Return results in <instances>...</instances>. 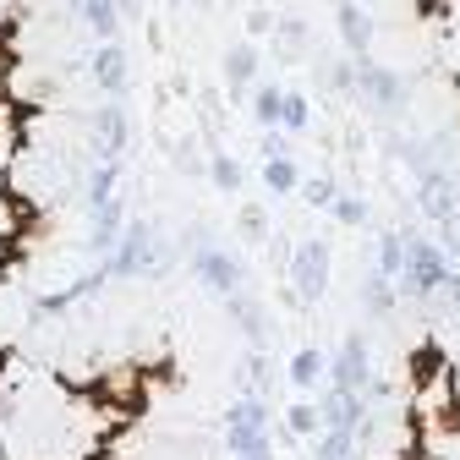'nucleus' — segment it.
<instances>
[{
  "label": "nucleus",
  "mask_w": 460,
  "mask_h": 460,
  "mask_svg": "<svg viewBox=\"0 0 460 460\" xmlns=\"http://www.w3.org/2000/svg\"><path fill=\"white\" fill-rule=\"evenodd\" d=\"M93 137H99V159H121V143H127V115H121V104H104L93 115Z\"/></svg>",
  "instance_id": "11"
},
{
  "label": "nucleus",
  "mask_w": 460,
  "mask_h": 460,
  "mask_svg": "<svg viewBox=\"0 0 460 460\" xmlns=\"http://www.w3.org/2000/svg\"><path fill=\"white\" fill-rule=\"evenodd\" d=\"M279 99H285V88H252V115H258V121L263 127H279Z\"/></svg>",
  "instance_id": "23"
},
{
  "label": "nucleus",
  "mask_w": 460,
  "mask_h": 460,
  "mask_svg": "<svg viewBox=\"0 0 460 460\" xmlns=\"http://www.w3.org/2000/svg\"><path fill=\"white\" fill-rule=\"evenodd\" d=\"M285 373H291V384H296V389H313V384L329 373V362H323V351H296Z\"/></svg>",
  "instance_id": "19"
},
{
  "label": "nucleus",
  "mask_w": 460,
  "mask_h": 460,
  "mask_svg": "<svg viewBox=\"0 0 460 460\" xmlns=\"http://www.w3.org/2000/svg\"><path fill=\"white\" fill-rule=\"evenodd\" d=\"M340 39H345V49H351L357 61H367V49H373V17L357 6V0H340Z\"/></svg>",
  "instance_id": "9"
},
{
  "label": "nucleus",
  "mask_w": 460,
  "mask_h": 460,
  "mask_svg": "<svg viewBox=\"0 0 460 460\" xmlns=\"http://www.w3.org/2000/svg\"><path fill=\"white\" fill-rule=\"evenodd\" d=\"M236 225H242V236H247V242H263V236H269V208H263V203H242Z\"/></svg>",
  "instance_id": "25"
},
{
  "label": "nucleus",
  "mask_w": 460,
  "mask_h": 460,
  "mask_svg": "<svg viewBox=\"0 0 460 460\" xmlns=\"http://www.w3.org/2000/svg\"><path fill=\"white\" fill-rule=\"evenodd\" d=\"M252 77H258V49H252V44H230V49H225V83L236 88V93H247Z\"/></svg>",
  "instance_id": "13"
},
{
  "label": "nucleus",
  "mask_w": 460,
  "mask_h": 460,
  "mask_svg": "<svg viewBox=\"0 0 460 460\" xmlns=\"http://www.w3.org/2000/svg\"><path fill=\"white\" fill-rule=\"evenodd\" d=\"M351 449H357V433L323 428V438H318V460H351Z\"/></svg>",
  "instance_id": "21"
},
{
  "label": "nucleus",
  "mask_w": 460,
  "mask_h": 460,
  "mask_svg": "<svg viewBox=\"0 0 460 460\" xmlns=\"http://www.w3.org/2000/svg\"><path fill=\"white\" fill-rule=\"evenodd\" d=\"M438 367H444V351H438V345H422V351L411 357V378H417V384H428Z\"/></svg>",
  "instance_id": "30"
},
{
  "label": "nucleus",
  "mask_w": 460,
  "mask_h": 460,
  "mask_svg": "<svg viewBox=\"0 0 460 460\" xmlns=\"http://www.w3.org/2000/svg\"><path fill=\"white\" fill-rule=\"evenodd\" d=\"M285 154H291L285 132H279V127H269V132H263V159H285Z\"/></svg>",
  "instance_id": "33"
},
{
  "label": "nucleus",
  "mask_w": 460,
  "mask_h": 460,
  "mask_svg": "<svg viewBox=\"0 0 460 460\" xmlns=\"http://www.w3.org/2000/svg\"><path fill=\"white\" fill-rule=\"evenodd\" d=\"M334 88L351 93V88H357V66H334Z\"/></svg>",
  "instance_id": "34"
},
{
  "label": "nucleus",
  "mask_w": 460,
  "mask_h": 460,
  "mask_svg": "<svg viewBox=\"0 0 460 460\" xmlns=\"http://www.w3.org/2000/svg\"><path fill=\"white\" fill-rule=\"evenodd\" d=\"M444 236H449V252H460V214L444 219Z\"/></svg>",
  "instance_id": "36"
},
{
  "label": "nucleus",
  "mask_w": 460,
  "mask_h": 460,
  "mask_svg": "<svg viewBox=\"0 0 460 460\" xmlns=\"http://www.w3.org/2000/svg\"><path fill=\"white\" fill-rule=\"evenodd\" d=\"M417 203H422V214L433 219V225H444V219H455L460 214V192H455V181L449 176H422V192H417Z\"/></svg>",
  "instance_id": "8"
},
{
  "label": "nucleus",
  "mask_w": 460,
  "mask_h": 460,
  "mask_svg": "<svg viewBox=\"0 0 460 460\" xmlns=\"http://www.w3.org/2000/svg\"><path fill=\"white\" fill-rule=\"evenodd\" d=\"M285 428H291V438H313V433H323V417H318V406H291L285 411Z\"/></svg>",
  "instance_id": "22"
},
{
  "label": "nucleus",
  "mask_w": 460,
  "mask_h": 460,
  "mask_svg": "<svg viewBox=\"0 0 460 460\" xmlns=\"http://www.w3.org/2000/svg\"><path fill=\"white\" fill-rule=\"evenodd\" d=\"M400 279H406L411 296H433L449 279V258L438 247H428V242H406V269H400Z\"/></svg>",
  "instance_id": "4"
},
{
  "label": "nucleus",
  "mask_w": 460,
  "mask_h": 460,
  "mask_svg": "<svg viewBox=\"0 0 460 460\" xmlns=\"http://www.w3.org/2000/svg\"><path fill=\"white\" fill-rule=\"evenodd\" d=\"M307 115H313V110H307L302 93H285V99H279V132H302Z\"/></svg>",
  "instance_id": "24"
},
{
  "label": "nucleus",
  "mask_w": 460,
  "mask_h": 460,
  "mask_svg": "<svg viewBox=\"0 0 460 460\" xmlns=\"http://www.w3.org/2000/svg\"><path fill=\"white\" fill-rule=\"evenodd\" d=\"M115 181H121V159H99V170H93V181H88V208L110 203V198H115Z\"/></svg>",
  "instance_id": "18"
},
{
  "label": "nucleus",
  "mask_w": 460,
  "mask_h": 460,
  "mask_svg": "<svg viewBox=\"0 0 460 460\" xmlns=\"http://www.w3.org/2000/svg\"><path fill=\"white\" fill-rule=\"evenodd\" d=\"M444 291H449V296H455V307H460V274H449V279H444Z\"/></svg>",
  "instance_id": "37"
},
{
  "label": "nucleus",
  "mask_w": 460,
  "mask_h": 460,
  "mask_svg": "<svg viewBox=\"0 0 460 460\" xmlns=\"http://www.w3.org/2000/svg\"><path fill=\"white\" fill-rule=\"evenodd\" d=\"M230 307H236V323H242V329L252 334V345H263V313H258L252 302H242V291L230 296Z\"/></svg>",
  "instance_id": "29"
},
{
  "label": "nucleus",
  "mask_w": 460,
  "mask_h": 460,
  "mask_svg": "<svg viewBox=\"0 0 460 460\" xmlns=\"http://www.w3.org/2000/svg\"><path fill=\"white\" fill-rule=\"evenodd\" d=\"M263 187L274 192V198H291L302 181H296V159L285 154V159H263Z\"/></svg>",
  "instance_id": "16"
},
{
  "label": "nucleus",
  "mask_w": 460,
  "mask_h": 460,
  "mask_svg": "<svg viewBox=\"0 0 460 460\" xmlns=\"http://www.w3.org/2000/svg\"><path fill=\"white\" fill-rule=\"evenodd\" d=\"M170 6H181V0H170Z\"/></svg>",
  "instance_id": "39"
},
{
  "label": "nucleus",
  "mask_w": 460,
  "mask_h": 460,
  "mask_svg": "<svg viewBox=\"0 0 460 460\" xmlns=\"http://www.w3.org/2000/svg\"><path fill=\"white\" fill-rule=\"evenodd\" d=\"M362 296H367V313H373V318H384V313L394 307V285H389L384 274H373V279H367V291H362Z\"/></svg>",
  "instance_id": "28"
},
{
  "label": "nucleus",
  "mask_w": 460,
  "mask_h": 460,
  "mask_svg": "<svg viewBox=\"0 0 460 460\" xmlns=\"http://www.w3.org/2000/svg\"><path fill=\"white\" fill-rule=\"evenodd\" d=\"M115 236H121V203L110 198V203H99V208H93V247H99V252H110V247H115Z\"/></svg>",
  "instance_id": "17"
},
{
  "label": "nucleus",
  "mask_w": 460,
  "mask_h": 460,
  "mask_svg": "<svg viewBox=\"0 0 460 460\" xmlns=\"http://www.w3.org/2000/svg\"><path fill=\"white\" fill-rule=\"evenodd\" d=\"M242 389L263 400V389H269V362H263V351H252V357L242 362Z\"/></svg>",
  "instance_id": "27"
},
{
  "label": "nucleus",
  "mask_w": 460,
  "mask_h": 460,
  "mask_svg": "<svg viewBox=\"0 0 460 460\" xmlns=\"http://www.w3.org/2000/svg\"><path fill=\"white\" fill-rule=\"evenodd\" d=\"M225 438H230V455L236 460H274V444H269V406L258 394H242L236 406L225 411Z\"/></svg>",
  "instance_id": "1"
},
{
  "label": "nucleus",
  "mask_w": 460,
  "mask_h": 460,
  "mask_svg": "<svg viewBox=\"0 0 460 460\" xmlns=\"http://www.w3.org/2000/svg\"><path fill=\"white\" fill-rule=\"evenodd\" d=\"M400 269H406V242H400L394 230H384V242H378V274L400 279Z\"/></svg>",
  "instance_id": "20"
},
{
  "label": "nucleus",
  "mask_w": 460,
  "mask_h": 460,
  "mask_svg": "<svg viewBox=\"0 0 460 460\" xmlns=\"http://www.w3.org/2000/svg\"><path fill=\"white\" fill-rule=\"evenodd\" d=\"M115 12H121V17H132V12H137V0H115Z\"/></svg>",
  "instance_id": "38"
},
{
  "label": "nucleus",
  "mask_w": 460,
  "mask_h": 460,
  "mask_svg": "<svg viewBox=\"0 0 460 460\" xmlns=\"http://www.w3.org/2000/svg\"><path fill=\"white\" fill-rule=\"evenodd\" d=\"M208 181H214L219 192H242V181H247V164H242L236 154L214 148V154H208Z\"/></svg>",
  "instance_id": "14"
},
{
  "label": "nucleus",
  "mask_w": 460,
  "mask_h": 460,
  "mask_svg": "<svg viewBox=\"0 0 460 460\" xmlns=\"http://www.w3.org/2000/svg\"><path fill=\"white\" fill-rule=\"evenodd\" d=\"M192 269H198V279L208 285L214 296H236L242 291V263L230 258V252H219V247H198Z\"/></svg>",
  "instance_id": "5"
},
{
  "label": "nucleus",
  "mask_w": 460,
  "mask_h": 460,
  "mask_svg": "<svg viewBox=\"0 0 460 460\" xmlns=\"http://www.w3.org/2000/svg\"><path fill=\"white\" fill-rule=\"evenodd\" d=\"M329 214H334L340 225H367V203H362V198H351V192H334Z\"/></svg>",
  "instance_id": "26"
},
{
  "label": "nucleus",
  "mask_w": 460,
  "mask_h": 460,
  "mask_svg": "<svg viewBox=\"0 0 460 460\" xmlns=\"http://www.w3.org/2000/svg\"><path fill=\"white\" fill-rule=\"evenodd\" d=\"M329 373H334V389H362V384L373 378L367 334H345V345H340V357L329 362Z\"/></svg>",
  "instance_id": "6"
},
{
  "label": "nucleus",
  "mask_w": 460,
  "mask_h": 460,
  "mask_svg": "<svg viewBox=\"0 0 460 460\" xmlns=\"http://www.w3.org/2000/svg\"><path fill=\"white\" fill-rule=\"evenodd\" d=\"M357 88H362L378 110H394V104H400V77L384 72V66H373V61H357Z\"/></svg>",
  "instance_id": "10"
},
{
  "label": "nucleus",
  "mask_w": 460,
  "mask_h": 460,
  "mask_svg": "<svg viewBox=\"0 0 460 460\" xmlns=\"http://www.w3.org/2000/svg\"><path fill=\"white\" fill-rule=\"evenodd\" d=\"M72 12H77L99 39H110L115 28H121V12H115V0H72Z\"/></svg>",
  "instance_id": "15"
},
{
  "label": "nucleus",
  "mask_w": 460,
  "mask_h": 460,
  "mask_svg": "<svg viewBox=\"0 0 460 460\" xmlns=\"http://www.w3.org/2000/svg\"><path fill=\"white\" fill-rule=\"evenodd\" d=\"M329 291V242L307 236L291 247V296L296 302H318Z\"/></svg>",
  "instance_id": "2"
},
{
  "label": "nucleus",
  "mask_w": 460,
  "mask_h": 460,
  "mask_svg": "<svg viewBox=\"0 0 460 460\" xmlns=\"http://www.w3.org/2000/svg\"><path fill=\"white\" fill-rule=\"evenodd\" d=\"M302 44H307V28H302V22H279V49H285V61H296Z\"/></svg>",
  "instance_id": "31"
},
{
  "label": "nucleus",
  "mask_w": 460,
  "mask_h": 460,
  "mask_svg": "<svg viewBox=\"0 0 460 460\" xmlns=\"http://www.w3.org/2000/svg\"><path fill=\"white\" fill-rule=\"evenodd\" d=\"M93 83H99L104 93H121V88H127V55H121V44L93 49Z\"/></svg>",
  "instance_id": "12"
},
{
  "label": "nucleus",
  "mask_w": 460,
  "mask_h": 460,
  "mask_svg": "<svg viewBox=\"0 0 460 460\" xmlns=\"http://www.w3.org/2000/svg\"><path fill=\"white\" fill-rule=\"evenodd\" d=\"M362 389H329L323 400H318V417H323V428H345V433H357L362 428Z\"/></svg>",
  "instance_id": "7"
},
{
  "label": "nucleus",
  "mask_w": 460,
  "mask_h": 460,
  "mask_svg": "<svg viewBox=\"0 0 460 460\" xmlns=\"http://www.w3.org/2000/svg\"><path fill=\"white\" fill-rule=\"evenodd\" d=\"M302 198H307L313 208H329V203H334V181H323V176H313V181H302Z\"/></svg>",
  "instance_id": "32"
},
{
  "label": "nucleus",
  "mask_w": 460,
  "mask_h": 460,
  "mask_svg": "<svg viewBox=\"0 0 460 460\" xmlns=\"http://www.w3.org/2000/svg\"><path fill=\"white\" fill-rule=\"evenodd\" d=\"M159 263H164V247L154 242V230L148 225H127L121 230V247H115L110 263H104V274H148Z\"/></svg>",
  "instance_id": "3"
},
{
  "label": "nucleus",
  "mask_w": 460,
  "mask_h": 460,
  "mask_svg": "<svg viewBox=\"0 0 460 460\" xmlns=\"http://www.w3.org/2000/svg\"><path fill=\"white\" fill-rule=\"evenodd\" d=\"M247 28H252V33H269V28H274V17H269V12H247Z\"/></svg>",
  "instance_id": "35"
}]
</instances>
